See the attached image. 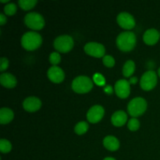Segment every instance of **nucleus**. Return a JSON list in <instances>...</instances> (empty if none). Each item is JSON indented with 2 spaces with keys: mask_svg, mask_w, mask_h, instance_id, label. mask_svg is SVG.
<instances>
[{
  "mask_svg": "<svg viewBox=\"0 0 160 160\" xmlns=\"http://www.w3.org/2000/svg\"><path fill=\"white\" fill-rule=\"evenodd\" d=\"M136 35L131 31H124L118 35L117 45L122 52H130L134 49L136 45Z\"/></svg>",
  "mask_w": 160,
  "mask_h": 160,
  "instance_id": "nucleus-1",
  "label": "nucleus"
},
{
  "mask_svg": "<svg viewBox=\"0 0 160 160\" xmlns=\"http://www.w3.org/2000/svg\"><path fill=\"white\" fill-rule=\"evenodd\" d=\"M42 38L38 33L29 31L25 33L21 38V45L28 51H34L41 46Z\"/></svg>",
  "mask_w": 160,
  "mask_h": 160,
  "instance_id": "nucleus-2",
  "label": "nucleus"
},
{
  "mask_svg": "<svg viewBox=\"0 0 160 160\" xmlns=\"http://www.w3.org/2000/svg\"><path fill=\"white\" fill-rule=\"evenodd\" d=\"M93 88V81L85 76H79L72 82V89L76 93L84 94L90 92Z\"/></svg>",
  "mask_w": 160,
  "mask_h": 160,
  "instance_id": "nucleus-3",
  "label": "nucleus"
},
{
  "mask_svg": "<svg viewBox=\"0 0 160 160\" xmlns=\"http://www.w3.org/2000/svg\"><path fill=\"white\" fill-rule=\"evenodd\" d=\"M147 102L145 99L141 97L134 98L131 100L128 106V111L130 115L133 117L142 116L146 111Z\"/></svg>",
  "mask_w": 160,
  "mask_h": 160,
  "instance_id": "nucleus-4",
  "label": "nucleus"
},
{
  "mask_svg": "<svg viewBox=\"0 0 160 160\" xmlns=\"http://www.w3.org/2000/svg\"><path fill=\"white\" fill-rule=\"evenodd\" d=\"M24 23L27 27L32 30H42L45 26V20L41 14L33 12L27 14L24 17Z\"/></svg>",
  "mask_w": 160,
  "mask_h": 160,
  "instance_id": "nucleus-5",
  "label": "nucleus"
},
{
  "mask_svg": "<svg viewBox=\"0 0 160 160\" xmlns=\"http://www.w3.org/2000/svg\"><path fill=\"white\" fill-rule=\"evenodd\" d=\"M73 38L69 35L59 36L54 41V48L59 52H68L73 48Z\"/></svg>",
  "mask_w": 160,
  "mask_h": 160,
  "instance_id": "nucleus-6",
  "label": "nucleus"
},
{
  "mask_svg": "<svg viewBox=\"0 0 160 160\" xmlns=\"http://www.w3.org/2000/svg\"><path fill=\"white\" fill-rule=\"evenodd\" d=\"M157 84V75L153 70H148L142 75L140 81V85L143 90L150 91Z\"/></svg>",
  "mask_w": 160,
  "mask_h": 160,
  "instance_id": "nucleus-7",
  "label": "nucleus"
},
{
  "mask_svg": "<svg viewBox=\"0 0 160 160\" xmlns=\"http://www.w3.org/2000/svg\"><path fill=\"white\" fill-rule=\"evenodd\" d=\"M84 49L88 55L95 58L104 57L106 52L104 45L98 42H88L85 45Z\"/></svg>",
  "mask_w": 160,
  "mask_h": 160,
  "instance_id": "nucleus-8",
  "label": "nucleus"
},
{
  "mask_svg": "<svg viewBox=\"0 0 160 160\" xmlns=\"http://www.w3.org/2000/svg\"><path fill=\"white\" fill-rule=\"evenodd\" d=\"M117 23L122 28L131 30L135 27V20L133 16L126 12H122L117 16Z\"/></svg>",
  "mask_w": 160,
  "mask_h": 160,
  "instance_id": "nucleus-9",
  "label": "nucleus"
},
{
  "mask_svg": "<svg viewBox=\"0 0 160 160\" xmlns=\"http://www.w3.org/2000/svg\"><path fill=\"white\" fill-rule=\"evenodd\" d=\"M130 82L126 80H119L116 82L115 92L117 96L120 98H126L129 96L131 92V87H130Z\"/></svg>",
  "mask_w": 160,
  "mask_h": 160,
  "instance_id": "nucleus-10",
  "label": "nucleus"
},
{
  "mask_svg": "<svg viewBox=\"0 0 160 160\" xmlns=\"http://www.w3.org/2000/svg\"><path fill=\"white\" fill-rule=\"evenodd\" d=\"M105 110L102 106L96 105L92 106L87 112V119L90 123H96L102 119Z\"/></svg>",
  "mask_w": 160,
  "mask_h": 160,
  "instance_id": "nucleus-11",
  "label": "nucleus"
},
{
  "mask_svg": "<svg viewBox=\"0 0 160 160\" xmlns=\"http://www.w3.org/2000/svg\"><path fill=\"white\" fill-rule=\"evenodd\" d=\"M48 78L52 82L59 84L63 81L64 78H65V74H64L63 70L60 67H57V66H53L48 69Z\"/></svg>",
  "mask_w": 160,
  "mask_h": 160,
  "instance_id": "nucleus-12",
  "label": "nucleus"
},
{
  "mask_svg": "<svg viewBox=\"0 0 160 160\" xmlns=\"http://www.w3.org/2000/svg\"><path fill=\"white\" fill-rule=\"evenodd\" d=\"M42 106V102L36 97H28L23 101V107L29 112H34L38 110Z\"/></svg>",
  "mask_w": 160,
  "mask_h": 160,
  "instance_id": "nucleus-13",
  "label": "nucleus"
},
{
  "mask_svg": "<svg viewBox=\"0 0 160 160\" xmlns=\"http://www.w3.org/2000/svg\"><path fill=\"white\" fill-rule=\"evenodd\" d=\"M160 38V34L157 30L152 28L147 30L143 35V40L148 45H154L158 42Z\"/></svg>",
  "mask_w": 160,
  "mask_h": 160,
  "instance_id": "nucleus-14",
  "label": "nucleus"
},
{
  "mask_svg": "<svg viewBox=\"0 0 160 160\" xmlns=\"http://www.w3.org/2000/svg\"><path fill=\"white\" fill-rule=\"evenodd\" d=\"M0 83L6 88H13L17 85V79L12 74L9 73H2L0 76Z\"/></svg>",
  "mask_w": 160,
  "mask_h": 160,
  "instance_id": "nucleus-15",
  "label": "nucleus"
},
{
  "mask_svg": "<svg viewBox=\"0 0 160 160\" xmlns=\"http://www.w3.org/2000/svg\"><path fill=\"white\" fill-rule=\"evenodd\" d=\"M128 120V115L122 110L117 111L112 114L111 117V122L115 127H122L126 123Z\"/></svg>",
  "mask_w": 160,
  "mask_h": 160,
  "instance_id": "nucleus-16",
  "label": "nucleus"
},
{
  "mask_svg": "<svg viewBox=\"0 0 160 160\" xmlns=\"http://www.w3.org/2000/svg\"><path fill=\"white\" fill-rule=\"evenodd\" d=\"M103 145L106 149L115 152L120 148V142L114 136H106L103 140Z\"/></svg>",
  "mask_w": 160,
  "mask_h": 160,
  "instance_id": "nucleus-17",
  "label": "nucleus"
},
{
  "mask_svg": "<svg viewBox=\"0 0 160 160\" xmlns=\"http://www.w3.org/2000/svg\"><path fill=\"white\" fill-rule=\"evenodd\" d=\"M14 118L12 110L9 108H2L0 109V123L1 124H6L12 121Z\"/></svg>",
  "mask_w": 160,
  "mask_h": 160,
  "instance_id": "nucleus-18",
  "label": "nucleus"
},
{
  "mask_svg": "<svg viewBox=\"0 0 160 160\" xmlns=\"http://www.w3.org/2000/svg\"><path fill=\"white\" fill-rule=\"evenodd\" d=\"M134 70H135V63L134 61L128 60L125 62L123 67V74L126 78H129L133 75Z\"/></svg>",
  "mask_w": 160,
  "mask_h": 160,
  "instance_id": "nucleus-19",
  "label": "nucleus"
},
{
  "mask_svg": "<svg viewBox=\"0 0 160 160\" xmlns=\"http://www.w3.org/2000/svg\"><path fill=\"white\" fill-rule=\"evenodd\" d=\"M38 2L36 0H20L19 6L23 10H30L34 7Z\"/></svg>",
  "mask_w": 160,
  "mask_h": 160,
  "instance_id": "nucleus-20",
  "label": "nucleus"
},
{
  "mask_svg": "<svg viewBox=\"0 0 160 160\" xmlns=\"http://www.w3.org/2000/svg\"><path fill=\"white\" fill-rule=\"evenodd\" d=\"M88 130V124L86 123L85 121H81L77 123V125L74 128V131L78 135H81V134H85Z\"/></svg>",
  "mask_w": 160,
  "mask_h": 160,
  "instance_id": "nucleus-21",
  "label": "nucleus"
},
{
  "mask_svg": "<svg viewBox=\"0 0 160 160\" xmlns=\"http://www.w3.org/2000/svg\"><path fill=\"white\" fill-rule=\"evenodd\" d=\"M12 149V145L9 141L6 139L0 140V152L2 153H8Z\"/></svg>",
  "mask_w": 160,
  "mask_h": 160,
  "instance_id": "nucleus-22",
  "label": "nucleus"
},
{
  "mask_svg": "<svg viewBox=\"0 0 160 160\" xmlns=\"http://www.w3.org/2000/svg\"><path fill=\"white\" fill-rule=\"evenodd\" d=\"M128 128L131 131H138V128H140V122H139V120H138V119L133 117V118H131V120L128 121Z\"/></svg>",
  "mask_w": 160,
  "mask_h": 160,
  "instance_id": "nucleus-23",
  "label": "nucleus"
},
{
  "mask_svg": "<svg viewBox=\"0 0 160 160\" xmlns=\"http://www.w3.org/2000/svg\"><path fill=\"white\" fill-rule=\"evenodd\" d=\"M4 12L8 16L14 15L17 12V6L14 3H9L4 7Z\"/></svg>",
  "mask_w": 160,
  "mask_h": 160,
  "instance_id": "nucleus-24",
  "label": "nucleus"
},
{
  "mask_svg": "<svg viewBox=\"0 0 160 160\" xmlns=\"http://www.w3.org/2000/svg\"><path fill=\"white\" fill-rule=\"evenodd\" d=\"M61 61V56L56 52H52L49 56V62L52 64L53 66H56L59 64Z\"/></svg>",
  "mask_w": 160,
  "mask_h": 160,
  "instance_id": "nucleus-25",
  "label": "nucleus"
},
{
  "mask_svg": "<svg viewBox=\"0 0 160 160\" xmlns=\"http://www.w3.org/2000/svg\"><path fill=\"white\" fill-rule=\"evenodd\" d=\"M102 62L106 67H109V68L115 65V59L112 56H109V55H106L102 58Z\"/></svg>",
  "mask_w": 160,
  "mask_h": 160,
  "instance_id": "nucleus-26",
  "label": "nucleus"
},
{
  "mask_svg": "<svg viewBox=\"0 0 160 160\" xmlns=\"http://www.w3.org/2000/svg\"><path fill=\"white\" fill-rule=\"evenodd\" d=\"M93 80H94V82H95L97 85L102 86L105 84L104 78L102 77V75L99 74V73H96V74H95V76H94L93 78Z\"/></svg>",
  "mask_w": 160,
  "mask_h": 160,
  "instance_id": "nucleus-27",
  "label": "nucleus"
},
{
  "mask_svg": "<svg viewBox=\"0 0 160 160\" xmlns=\"http://www.w3.org/2000/svg\"><path fill=\"white\" fill-rule=\"evenodd\" d=\"M9 67V61L6 58L2 57L1 60H0V71L3 72L6 70Z\"/></svg>",
  "mask_w": 160,
  "mask_h": 160,
  "instance_id": "nucleus-28",
  "label": "nucleus"
},
{
  "mask_svg": "<svg viewBox=\"0 0 160 160\" xmlns=\"http://www.w3.org/2000/svg\"><path fill=\"white\" fill-rule=\"evenodd\" d=\"M6 21H7V20H6V16L2 13L0 14V24L4 25L6 23Z\"/></svg>",
  "mask_w": 160,
  "mask_h": 160,
  "instance_id": "nucleus-29",
  "label": "nucleus"
},
{
  "mask_svg": "<svg viewBox=\"0 0 160 160\" xmlns=\"http://www.w3.org/2000/svg\"><path fill=\"white\" fill-rule=\"evenodd\" d=\"M138 81V78L136 77H132L130 80V84H135Z\"/></svg>",
  "mask_w": 160,
  "mask_h": 160,
  "instance_id": "nucleus-30",
  "label": "nucleus"
},
{
  "mask_svg": "<svg viewBox=\"0 0 160 160\" xmlns=\"http://www.w3.org/2000/svg\"><path fill=\"white\" fill-rule=\"evenodd\" d=\"M103 160H116V159H114V158H112V157H106V158H105Z\"/></svg>",
  "mask_w": 160,
  "mask_h": 160,
  "instance_id": "nucleus-31",
  "label": "nucleus"
},
{
  "mask_svg": "<svg viewBox=\"0 0 160 160\" xmlns=\"http://www.w3.org/2000/svg\"><path fill=\"white\" fill-rule=\"evenodd\" d=\"M1 2H2V3H5V2H9V0H7V1H4V0H1Z\"/></svg>",
  "mask_w": 160,
  "mask_h": 160,
  "instance_id": "nucleus-32",
  "label": "nucleus"
},
{
  "mask_svg": "<svg viewBox=\"0 0 160 160\" xmlns=\"http://www.w3.org/2000/svg\"><path fill=\"white\" fill-rule=\"evenodd\" d=\"M158 74H159V78H160V67H159V70H158Z\"/></svg>",
  "mask_w": 160,
  "mask_h": 160,
  "instance_id": "nucleus-33",
  "label": "nucleus"
}]
</instances>
